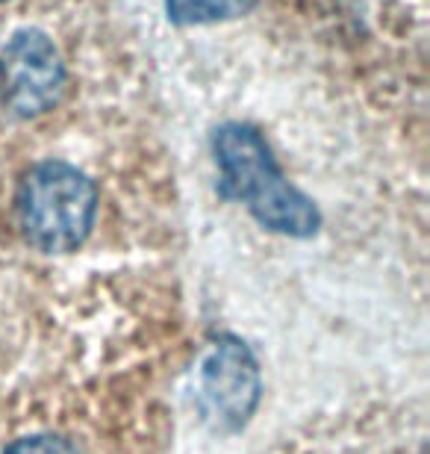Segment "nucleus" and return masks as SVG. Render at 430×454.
Segmentation results:
<instances>
[{
    "label": "nucleus",
    "mask_w": 430,
    "mask_h": 454,
    "mask_svg": "<svg viewBox=\"0 0 430 454\" xmlns=\"http://www.w3.org/2000/svg\"><path fill=\"white\" fill-rule=\"evenodd\" d=\"M4 454H77V449L62 437L35 434V437H24V440L12 442Z\"/></svg>",
    "instance_id": "6"
},
{
    "label": "nucleus",
    "mask_w": 430,
    "mask_h": 454,
    "mask_svg": "<svg viewBox=\"0 0 430 454\" xmlns=\"http://www.w3.org/2000/svg\"><path fill=\"white\" fill-rule=\"evenodd\" d=\"M260 402V369L248 345L222 337L198 372V407L215 431H236Z\"/></svg>",
    "instance_id": "4"
},
{
    "label": "nucleus",
    "mask_w": 430,
    "mask_h": 454,
    "mask_svg": "<svg viewBox=\"0 0 430 454\" xmlns=\"http://www.w3.org/2000/svg\"><path fill=\"white\" fill-rule=\"evenodd\" d=\"M257 6V0H166V12L171 24H215L231 21Z\"/></svg>",
    "instance_id": "5"
},
{
    "label": "nucleus",
    "mask_w": 430,
    "mask_h": 454,
    "mask_svg": "<svg viewBox=\"0 0 430 454\" xmlns=\"http://www.w3.org/2000/svg\"><path fill=\"white\" fill-rule=\"evenodd\" d=\"M213 153L224 192L242 201L265 231L292 239H307L318 231L322 215L316 204L289 184L257 127L222 124L213 136Z\"/></svg>",
    "instance_id": "1"
},
{
    "label": "nucleus",
    "mask_w": 430,
    "mask_h": 454,
    "mask_svg": "<svg viewBox=\"0 0 430 454\" xmlns=\"http://www.w3.org/2000/svg\"><path fill=\"white\" fill-rule=\"evenodd\" d=\"M0 4H4V0H0Z\"/></svg>",
    "instance_id": "7"
},
{
    "label": "nucleus",
    "mask_w": 430,
    "mask_h": 454,
    "mask_svg": "<svg viewBox=\"0 0 430 454\" xmlns=\"http://www.w3.org/2000/svg\"><path fill=\"white\" fill-rule=\"evenodd\" d=\"M24 239L44 254H66L86 242L98 213L95 184L68 162H39L15 198Z\"/></svg>",
    "instance_id": "2"
},
{
    "label": "nucleus",
    "mask_w": 430,
    "mask_h": 454,
    "mask_svg": "<svg viewBox=\"0 0 430 454\" xmlns=\"http://www.w3.org/2000/svg\"><path fill=\"white\" fill-rule=\"evenodd\" d=\"M66 62L42 30H18L0 44V101L18 118H35L59 104Z\"/></svg>",
    "instance_id": "3"
}]
</instances>
